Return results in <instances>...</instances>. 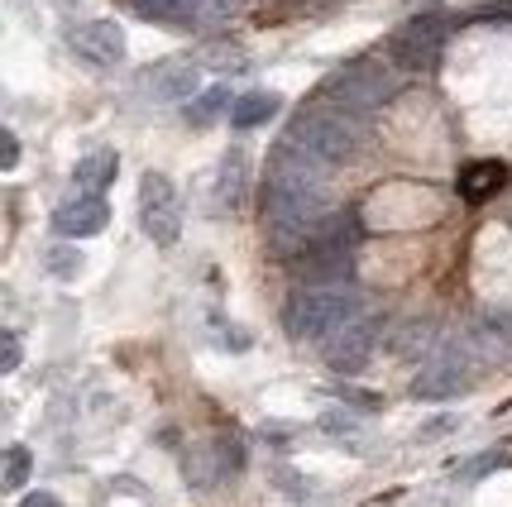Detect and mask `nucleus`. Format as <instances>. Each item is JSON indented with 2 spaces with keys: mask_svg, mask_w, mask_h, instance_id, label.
I'll return each instance as SVG.
<instances>
[{
  "mask_svg": "<svg viewBox=\"0 0 512 507\" xmlns=\"http://www.w3.org/2000/svg\"><path fill=\"white\" fill-rule=\"evenodd\" d=\"M326 168L307 149L283 139L268 168V197H264V230L283 254H302L331 221V192H326Z\"/></svg>",
  "mask_w": 512,
  "mask_h": 507,
  "instance_id": "f257e3e1",
  "label": "nucleus"
},
{
  "mask_svg": "<svg viewBox=\"0 0 512 507\" xmlns=\"http://www.w3.org/2000/svg\"><path fill=\"white\" fill-rule=\"evenodd\" d=\"M364 134H369L364 115L345 111V106H335V101H326V96H321L316 106H307V111L292 115L288 144L307 149V154L321 158V163H345V158L359 154Z\"/></svg>",
  "mask_w": 512,
  "mask_h": 507,
  "instance_id": "f03ea898",
  "label": "nucleus"
},
{
  "mask_svg": "<svg viewBox=\"0 0 512 507\" xmlns=\"http://www.w3.org/2000/svg\"><path fill=\"white\" fill-rule=\"evenodd\" d=\"M359 311H364V297L350 283H307L288 302V331L297 340H326L340 326L359 321Z\"/></svg>",
  "mask_w": 512,
  "mask_h": 507,
  "instance_id": "7ed1b4c3",
  "label": "nucleus"
},
{
  "mask_svg": "<svg viewBox=\"0 0 512 507\" xmlns=\"http://www.w3.org/2000/svg\"><path fill=\"white\" fill-rule=\"evenodd\" d=\"M393 58L388 63H374V58H355V63H345V67H335L331 77H326V87H321V96L326 101H335V106H345V111H359V115H369V111H379L388 96H398L402 87V77L393 72Z\"/></svg>",
  "mask_w": 512,
  "mask_h": 507,
  "instance_id": "20e7f679",
  "label": "nucleus"
},
{
  "mask_svg": "<svg viewBox=\"0 0 512 507\" xmlns=\"http://www.w3.org/2000/svg\"><path fill=\"white\" fill-rule=\"evenodd\" d=\"M441 48H446V20L441 15H412L393 29L388 58L398 63V72H431L441 63Z\"/></svg>",
  "mask_w": 512,
  "mask_h": 507,
  "instance_id": "39448f33",
  "label": "nucleus"
},
{
  "mask_svg": "<svg viewBox=\"0 0 512 507\" xmlns=\"http://www.w3.org/2000/svg\"><path fill=\"white\" fill-rule=\"evenodd\" d=\"M139 225L154 244H178L182 235V197L163 173H144L139 182Z\"/></svg>",
  "mask_w": 512,
  "mask_h": 507,
  "instance_id": "423d86ee",
  "label": "nucleus"
},
{
  "mask_svg": "<svg viewBox=\"0 0 512 507\" xmlns=\"http://www.w3.org/2000/svg\"><path fill=\"white\" fill-rule=\"evenodd\" d=\"M469 388V359L460 350L436 354L422 374L412 378V397L422 402H446V397H460Z\"/></svg>",
  "mask_w": 512,
  "mask_h": 507,
  "instance_id": "0eeeda50",
  "label": "nucleus"
},
{
  "mask_svg": "<svg viewBox=\"0 0 512 507\" xmlns=\"http://www.w3.org/2000/svg\"><path fill=\"white\" fill-rule=\"evenodd\" d=\"M111 225V206L101 201V192H77L67 197L58 211H53V230L67 235V240H91Z\"/></svg>",
  "mask_w": 512,
  "mask_h": 507,
  "instance_id": "6e6552de",
  "label": "nucleus"
},
{
  "mask_svg": "<svg viewBox=\"0 0 512 507\" xmlns=\"http://www.w3.org/2000/svg\"><path fill=\"white\" fill-rule=\"evenodd\" d=\"M72 53L87 58L91 67H115L125 63V29L115 20H87L72 29Z\"/></svg>",
  "mask_w": 512,
  "mask_h": 507,
  "instance_id": "1a4fd4ad",
  "label": "nucleus"
},
{
  "mask_svg": "<svg viewBox=\"0 0 512 507\" xmlns=\"http://www.w3.org/2000/svg\"><path fill=\"white\" fill-rule=\"evenodd\" d=\"M374 326L369 321H350V326H340L335 335L321 340V350H326V364H331L335 374H359L364 364H369V354H374Z\"/></svg>",
  "mask_w": 512,
  "mask_h": 507,
  "instance_id": "9d476101",
  "label": "nucleus"
},
{
  "mask_svg": "<svg viewBox=\"0 0 512 507\" xmlns=\"http://www.w3.org/2000/svg\"><path fill=\"white\" fill-rule=\"evenodd\" d=\"M503 182H508V168H503L498 158H474V163L460 168V182H455V187H460L465 201H489Z\"/></svg>",
  "mask_w": 512,
  "mask_h": 507,
  "instance_id": "9b49d317",
  "label": "nucleus"
},
{
  "mask_svg": "<svg viewBox=\"0 0 512 507\" xmlns=\"http://www.w3.org/2000/svg\"><path fill=\"white\" fill-rule=\"evenodd\" d=\"M197 82H201V72L192 58H187V63H163V67H154V77H149V87H154L158 101H192V96H197Z\"/></svg>",
  "mask_w": 512,
  "mask_h": 507,
  "instance_id": "f8f14e48",
  "label": "nucleus"
},
{
  "mask_svg": "<svg viewBox=\"0 0 512 507\" xmlns=\"http://www.w3.org/2000/svg\"><path fill=\"white\" fill-rule=\"evenodd\" d=\"M115 173H120V158H115L111 149H96V154L77 158V168H72V177H77L82 192H106L115 182Z\"/></svg>",
  "mask_w": 512,
  "mask_h": 507,
  "instance_id": "ddd939ff",
  "label": "nucleus"
},
{
  "mask_svg": "<svg viewBox=\"0 0 512 507\" xmlns=\"http://www.w3.org/2000/svg\"><path fill=\"white\" fill-rule=\"evenodd\" d=\"M278 106H283V96H273V91H249V96H240V101L230 106V125H235V130L268 125V120L278 115Z\"/></svg>",
  "mask_w": 512,
  "mask_h": 507,
  "instance_id": "4468645a",
  "label": "nucleus"
},
{
  "mask_svg": "<svg viewBox=\"0 0 512 507\" xmlns=\"http://www.w3.org/2000/svg\"><path fill=\"white\" fill-rule=\"evenodd\" d=\"M245 177H249V158L245 149H230V154L221 158V182H216V192H221V206H240L245 201Z\"/></svg>",
  "mask_w": 512,
  "mask_h": 507,
  "instance_id": "2eb2a0df",
  "label": "nucleus"
},
{
  "mask_svg": "<svg viewBox=\"0 0 512 507\" xmlns=\"http://www.w3.org/2000/svg\"><path fill=\"white\" fill-rule=\"evenodd\" d=\"M235 15V0H187L182 5V24H225Z\"/></svg>",
  "mask_w": 512,
  "mask_h": 507,
  "instance_id": "dca6fc26",
  "label": "nucleus"
},
{
  "mask_svg": "<svg viewBox=\"0 0 512 507\" xmlns=\"http://www.w3.org/2000/svg\"><path fill=\"white\" fill-rule=\"evenodd\" d=\"M230 106H235V101H230V91L211 87L206 96H197V101L187 106V120H192V125H211V120H216L221 111H230Z\"/></svg>",
  "mask_w": 512,
  "mask_h": 507,
  "instance_id": "f3484780",
  "label": "nucleus"
},
{
  "mask_svg": "<svg viewBox=\"0 0 512 507\" xmlns=\"http://www.w3.org/2000/svg\"><path fill=\"white\" fill-rule=\"evenodd\" d=\"M29 469H34L29 445H10V450H5V488H10V493H20V488L29 484Z\"/></svg>",
  "mask_w": 512,
  "mask_h": 507,
  "instance_id": "a211bd4d",
  "label": "nucleus"
},
{
  "mask_svg": "<svg viewBox=\"0 0 512 507\" xmlns=\"http://www.w3.org/2000/svg\"><path fill=\"white\" fill-rule=\"evenodd\" d=\"M197 63H211V67H221V72H245V53H240V48L235 44H206L197 53Z\"/></svg>",
  "mask_w": 512,
  "mask_h": 507,
  "instance_id": "6ab92c4d",
  "label": "nucleus"
},
{
  "mask_svg": "<svg viewBox=\"0 0 512 507\" xmlns=\"http://www.w3.org/2000/svg\"><path fill=\"white\" fill-rule=\"evenodd\" d=\"M182 5H187V0H130V10L144 15V20H178Z\"/></svg>",
  "mask_w": 512,
  "mask_h": 507,
  "instance_id": "aec40b11",
  "label": "nucleus"
},
{
  "mask_svg": "<svg viewBox=\"0 0 512 507\" xmlns=\"http://www.w3.org/2000/svg\"><path fill=\"white\" fill-rule=\"evenodd\" d=\"M48 273H58V278H77V273H82V254H77V249H67V244L48 249Z\"/></svg>",
  "mask_w": 512,
  "mask_h": 507,
  "instance_id": "412c9836",
  "label": "nucleus"
},
{
  "mask_svg": "<svg viewBox=\"0 0 512 507\" xmlns=\"http://www.w3.org/2000/svg\"><path fill=\"white\" fill-rule=\"evenodd\" d=\"M20 335L15 331H0V369H5V374H15V369H20Z\"/></svg>",
  "mask_w": 512,
  "mask_h": 507,
  "instance_id": "4be33fe9",
  "label": "nucleus"
},
{
  "mask_svg": "<svg viewBox=\"0 0 512 507\" xmlns=\"http://www.w3.org/2000/svg\"><path fill=\"white\" fill-rule=\"evenodd\" d=\"M15 163H20V139H15L10 130H0V168L10 173Z\"/></svg>",
  "mask_w": 512,
  "mask_h": 507,
  "instance_id": "5701e85b",
  "label": "nucleus"
},
{
  "mask_svg": "<svg viewBox=\"0 0 512 507\" xmlns=\"http://www.w3.org/2000/svg\"><path fill=\"white\" fill-rule=\"evenodd\" d=\"M321 426L340 436V431H355V417H340V412H326V417H321Z\"/></svg>",
  "mask_w": 512,
  "mask_h": 507,
  "instance_id": "b1692460",
  "label": "nucleus"
},
{
  "mask_svg": "<svg viewBox=\"0 0 512 507\" xmlns=\"http://www.w3.org/2000/svg\"><path fill=\"white\" fill-rule=\"evenodd\" d=\"M503 464H508V455H484V460L469 464L465 474H489V469H503Z\"/></svg>",
  "mask_w": 512,
  "mask_h": 507,
  "instance_id": "393cba45",
  "label": "nucleus"
},
{
  "mask_svg": "<svg viewBox=\"0 0 512 507\" xmlns=\"http://www.w3.org/2000/svg\"><path fill=\"white\" fill-rule=\"evenodd\" d=\"M20 507H63V503H58L53 493H29V498H24Z\"/></svg>",
  "mask_w": 512,
  "mask_h": 507,
  "instance_id": "a878e982",
  "label": "nucleus"
},
{
  "mask_svg": "<svg viewBox=\"0 0 512 507\" xmlns=\"http://www.w3.org/2000/svg\"><path fill=\"white\" fill-rule=\"evenodd\" d=\"M67 5H72V0H67Z\"/></svg>",
  "mask_w": 512,
  "mask_h": 507,
  "instance_id": "bb28decb",
  "label": "nucleus"
}]
</instances>
